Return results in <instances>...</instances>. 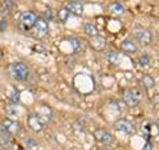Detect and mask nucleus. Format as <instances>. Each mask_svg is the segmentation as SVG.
I'll list each match as a JSON object with an SVG mask.
<instances>
[{
	"mask_svg": "<svg viewBox=\"0 0 159 150\" xmlns=\"http://www.w3.org/2000/svg\"><path fill=\"white\" fill-rule=\"evenodd\" d=\"M8 73L11 74V77L15 78L16 81H25L29 76V69L24 63L15 61L12 64H9Z\"/></svg>",
	"mask_w": 159,
	"mask_h": 150,
	"instance_id": "obj_1",
	"label": "nucleus"
},
{
	"mask_svg": "<svg viewBox=\"0 0 159 150\" xmlns=\"http://www.w3.org/2000/svg\"><path fill=\"white\" fill-rule=\"evenodd\" d=\"M122 98L127 106L134 108L142 101V92L139 88H127L123 91Z\"/></svg>",
	"mask_w": 159,
	"mask_h": 150,
	"instance_id": "obj_2",
	"label": "nucleus"
},
{
	"mask_svg": "<svg viewBox=\"0 0 159 150\" xmlns=\"http://www.w3.org/2000/svg\"><path fill=\"white\" fill-rule=\"evenodd\" d=\"M37 15L32 12V11H24L21 15H20L19 19V28L21 31H31V28L34 26L37 20Z\"/></svg>",
	"mask_w": 159,
	"mask_h": 150,
	"instance_id": "obj_3",
	"label": "nucleus"
},
{
	"mask_svg": "<svg viewBox=\"0 0 159 150\" xmlns=\"http://www.w3.org/2000/svg\"><path fill=\"white\" fill-rule=\"evenodd\" d=\"M133 37L137 40V41L141 44V45H150L151 41H152V35L150 31H147L145 28H141V27H135L131 31Z\"/></svg>",
	"mask_w": 159,
	"mask_h": 150,
	"instance_id": "obj_4",
	"label": "nucleus"
},
{
	"mask_svg": "<svg viewBox=\"0 0 159 150\" xmlns=\"http://www.w3.org/2000/svg\"><path fill=\"white\" fill-rule=\"evenodd\" d=\"M49 27H48V21H45L44 19H37L34 26L31 28V35L34 39H44L48 35Z\"/></svg>",
	"mask_w": 159,
	"mask_h": 150,
	"instance_id": "obj_5",
	"label": "nucleus"
},
{
	"mask_svg": "<svg viewBox=\"0 0 159 150\" xmlns=\"http://www.w3.org/2000/svg\"><path fill=\"white\" fill-rule=\"evenodd\" d=\"M0 129L8 133L9 136H16L20 132V124L13 118H4L0 124Z\"/></svg>",
	"mask_w": 159,
	"mask_h": 150,
	"instance_id": "obj_6",
	"label": "nucleus"
},
{
	"mask_svg": "<svg viewBox=\"0 0 159 150\" xmlns=\"http://www.w3.org/2000/svg\"><path fill=\"white\" fill-rule=\"evenodd\" d=\"M34 114L41 120V121L44 124H47L49 121H52V118H53V112H52V109L48 106V105L45 104H40L37 105V108H36V112H34Z\"/></svg>",
	"mask_w": 159,
	"mask_h": 150,
	"instance_id": "obj_7",
	"label": "nucleus"
},
{
	"mask_svg": "<svg viewBox=\"0 0 159 150\" xmlns=\"http://www.w3.org/2000/svg\"><path fill=\"white\" fill-rule=\"evenodd\" d=\"M27 125H28V128L31 129L32 132H36V133L43 132L44 130V126H45V124H44L34 113H31L27 117Z\"/></svg>",
	"mask_w": 159,
	"mask_h": 150,
	"instance_id": "obj_8",
	"label": "nucleus"
},
{
	"mask_svg": "<svg viewBox=\"0 0 159 150\" xmlns=\"http://www.w3.org/2000/svg\"><path fill=\"white\" fill-rule=\"evenodd\" d=\"M94 138L103 145H111L113 143V136L110 133H107L106 130H103V129H97V130L94 132Z\"/></svg>",
	"mask_w": 159,
	"mask_h": 150,
	"instance_id": "obj_9",
	"label": "nucleus"
},
{
	"mask_svg": "<svg viewBox=\"0 0 159 150\" xmlns=\"http://www.w3.org/2000/svg\"><path fill=\"white\" fill-rule=\"evenodd\" d=\"M114 129H116L117 132H122V133H125V134H130L133 133V125L127 121V120L125 118H121V120H118V121L114 124Z\"/></svg>",
	"mask_w": 159,
	"mask_h": 150,
	"instance_id": "obj_10",
	"label": "nucleus"
},
{
	"mask_svg": "<svg viewBox=\"0 0 159 150\" xmlns=\"http://www.w3.org/2000/svg\"><path fill=\"white\" fill-rule=\"evenodd\" d=\"M65 7H66V9H68V11L70 12V13L77 15V16H81V15L84 13V6H82V3L76 2V0L68 2Z\"/></svg>",
	"mask_w": 159,
	"mask_h": 150,
	"instance_id": "obj_11",
	"label": "nucleus"
},
{
	"mask_svg": "<svg viewBox=\"0 0 159 150\" xmlns=\"http://www.w3.org/2000/svg\"><path fill=\"white\" fill-rule=\"evenodd\" d=\"M13 8H15V3L12 0H2V3H0V16L3 17L8 16L13 11Z\"/></svg>",
	"mask_w": 159,
	"mask_h": 150,
	"instance_id": "obj_12",
	"label": "nucleus"
},
{
	"mask_svg": "<svg viewBox=\"0 0 159 150\" xmlns=\"http://www.w3.org/2000/svg\"><path fill=\"white\" fill-rule=\"evenodd\" d=\"M90 45L96 49V51H102L103 48H105L106 43H105V39L101 37L98 35V36H94V37H90Z\"/></svg>",
	"mask_w": 159,
	"mask_h": 150,
	"instance_id": "obj_13",
	"label": "nucleus"
},
{
	"mask_svg": "<svg viewBox=\"0 0 159 150\" xmlns=\"http://www.w3.org/2000/svg\"><path fill=\"white\" fill-rule=\"evenodd\" d=\"M7 97L9 100V102L19 104V101H20V91L16 87H11L8 89V92H7Z\"/></svg>",
	"mask_w": 159,
	"mask_h": 150,
	"instance_id": "obj_14",
	"label": "nucleus"
},
{
	"mask_svg": "<svg viewBox=\"0 0 159 150\" xmlns=\"http://www.w3.org/2000/svg\"><path fill=\"white\" fill-rule=\"evenodd\" d=\"M121 49L125 53H135L138 51L135 43H133L131 40H123L121 43Z\"/></svg>",
	"mask_w": 159,
	"mask_h": 150,
	"instance_id": "obj_15",
	"label": "nucleus"
},
{
	"mask_svg": "<svg viewBox=\"0 0 159 150\" xmlns=\"http://www.w3.org/2000/svg\"><path fill=\"white\" fill-rule=\"evenodd\" d=\"M6 114L8 117H19V114H20V108H19V105L17 104H9L6 106Z\"/></svg>",
	"mask_w": 159,
	"mask_h": 150,
	"instance_id": "obj_16",
	"label": "nucleus"
},
{
	"mask_svg": "<svg viewBox=\"0 0 159 150\" xmlns=\"http://www.w3.org/2000/svg\"><path fill=\"white\" fill-rule=\"evenodd\" d=\"M84 32H85V35L89 37L98 36V29L93 23H86L85 26H84Z\"/></svg>",
	"mask_w": 159,
	"mask_h": 150,
	"instance_id": "obj_17",
	"label": "nucleus"
},
{
	"mask_svg": "<svg viewBox=\"0 0 159 150\" xmlns=\"http://www.w3.org/2000/svg\"><path fill=\"white\" fill-rule=\"evenodd\" d=\"M141 84L142 87L145 89H152L155 87V81H154V78L151 76H148V74H145L142 78H141Z\"/></svg>",
	"mask_w": 159,
	"mask_h": 150,
	"instance_id": "obj_18",
	"label": "nucleus"
},
{
	"mask_svg": "<svg viewBox=\"0 0 159 150\" xmlns=\"http://www.w3.org/2000/svg\"><path fill=\"white\" fill-rule=\"evenodd\" d=\"M70 12L66 9V7H64V8H60L58 11H57V19H58V21L60 23H65L66 20L69 19V16H70Z\"/></svg>",
	"mask_w": 159,
	"mask_h": 150,
	"instance_id": "obj_19",
	"label": "nucleus"
},
{
	"mask_svg": "<svg viewBox=\"0 0 159 150\" xmlns=\"http://www.w3.org/2000/svg\"><path fill=\"white\" fill-rule=\"evenodd\" d=\"M0 145L3 148H8L11 145V136L4 130H2V133H0Z\"/></svg>",
	"mask_w": 159,
	"mask_h": 150,
	"instance_id": "obj_20",
	"label": "nucleus"
},
{
	"mask_svg": "<svg viewBox=\"0 0 159 150\" xmlns=\"http://www.w3.org/2000/svg\"><path fill=\"white\" fill-rule=\"evenodd\" d=\"M109 9H110V12L114 13V15H122L125 12V8H123L119 3H113L109 6Z\"/></svg>",
	"mask_w": 159,
	"mask_h": 150,
	"instance_id": "obj_21",
	"label": "nucleus"
},
{
	"mask_svg": "<svg viewBox=\"0 0 159 150\" xmlns=\"http://www.w3.org/2000/svg\"><path fill=\"white\" fill-rule=\"evenodd\" d=\"M106 59H107V61L113 64V65H118L119 64V54L117 52H109L106 54Z\"/></svg>",
	"mask_w": 159,
	"mask_h": 150,
	"instance_id": "obj_22",
	"label": "nucleus"
},
{
	"mask_svg": "<svg viewBox=\"0 0 159 150\" xmlns=\"http://www.w3.org/2000/svg\"><path fill=\"white\" fill-rule=\"evenodd\" d=\"M69 41H70L72 47H73V49H74V52H78V51H81V49H82L81 40H78V39H74V37H72V39H69Z\"/></svg>",
	"mask_w": 159,
	"mask_h": 150,
	"instance_id": "obj_23",
	"label": "nucleus"
},
{
	"mask_svg": "<svg viewBox=\"0 0 159 150\" xmlns=\"http://www.w3.org/2000/svg\"><path fill=\"white\" fill-rule=\"evenodd\" d=\"M138 64H139V67H148L150 65V57L147 56V54H143V56H141L138 59Z\"/></svg>",
	"mask_w": 159,
	"mask_h": 150,
	"instance_id": "obj_24",
	"label": "nucleus"
},
{
	"mask_svg": "<svg viewBox=\"0 0 159 150\" xmlns=\"http://www.w3.org/2000/svg\"><path fill=\"white\" fill-rule=\"evenodd\" d=\"M43 19L45 20V21H51V20L53 19V11H52L51 8L45 9V12L43 13Z\"/></svg>",
	"mask_w": 159,
	"mask_h": 150,
	"instance_id": "obj_25",
	"label": "nucleus"
},
{
	"mask_svg": "<svg viewBox=\"0 0 159 150\" xmlns=\"http://www.w3.org/2000/svg\"><path fill=\"white\" fill-rule=\"evenodd\" d=\"M7 26H8V23H7V17H0V31H6L7 29Z\"/></svg>",
	"mask_w": 159,
	"mask_h": 150,
	"instance_id": "obj_26",
	"label": "nucleus"
},
{
	"mask_svg": "<svg viewBox=\"0 0 159 150\" xmlns=\"http://www.w3.org/2000/svg\"><path fill=\"white\" fill-rule=\"evenodd\" d=\"M151 102L155 105L157 108H159V93H155V94H152V97H151Z\"/></svg>",
	"mask_w": 159,
	"mask_h": 150,
	"instance_id": "obj_27",
	"label": "nucleus"
},
{
	"mask_svg": "<svg viewBox=\"0 0 159 150\" xmlns=\"http://www.w3.org/2000/svg\"><path fill=\"white\" fill-rule=\"evenodd\" d=\"M2 57H3V49L0 48V59H2Z\"/></svg>",
	"mask_w": 159,
	"mask_h": 150,
	"instance_id": "obj_28",
	"label": "nucleus"
}]
</instances>
